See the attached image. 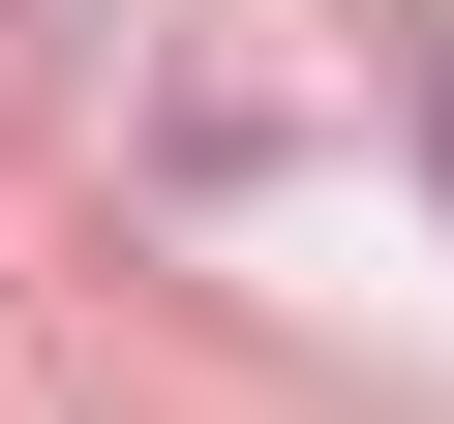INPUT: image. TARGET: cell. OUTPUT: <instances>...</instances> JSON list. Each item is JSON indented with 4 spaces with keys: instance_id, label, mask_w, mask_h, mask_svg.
<instances>
[{
    "instance_id": "1",
    "label": "cell",
    "mask_w": 454,
    "mask_h": 424,
    "mask_svg": "<svg viewBox=\"0 0 454 424\" xmlns=\"http://www.w3.org/2000/svg\"><path fill=\"white\" fill-rule=\"evenodd\" d=\"M424 182H454V91H424Z\"/></svg>"
}]
</instances>
